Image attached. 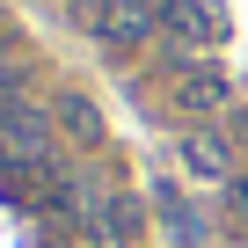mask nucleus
Instances as JSON below:
<instances>
[{
	"label": "nucleus",
	"mask_w": 248,
	"mask_h": 248,
	"mask_svg": "<svg viewBox=\"0 0 248 248\" xmlns=\"http://www.w3.org/2000/svg\"><path fill=\"white\" fill-rule=\"evenodd\" d=\"M168 102H175L183 117H219V109L233 102V80H226L212 59H183V73L168 80Z\"/></svg>",
	"instance_id": "1"
},
{
	"label": "nucleus",
	"mask_w": 248,
	"mask_h": 248,
	"mask_svg": "<svg viewBox=\"0 0 248 248\" xmlns=\"http://www.w3.org/2000/svg\"><path fill=\"white\" fill-rule=\"evenodd\" d=\"M88 30L109 44V51H139L154 37V15L139 8V0H88Z\"/></svg>",
	"instance_id": "2"
},
{
	"label": "nucleus",
	"mask_w": 248,
	"mask_h": 248,
	"mask_svg": "<svg viewBox=\"0 0 248 248\" xmlns=\"http://www.w3.org/2000/svg\"><path fill=\"white\" fill-rule=\"evenodd\" d=\"M168 30H175V51H183V59H212V44L226 37L219 8H204V0H183V8L168 15Z\"/></svg>",
	"instance_id": "3"
},
{
	"label": "nucleus",
	"mask_w": 248,
	"mask_h": 248,
	"mask_svg": "<svg viewBox=\"0 0 248 248\" xmlns=\"http://www.w3.org/2000/svg\"><path fill=\"white\" fill-rule=\"evenodd\" d=\"M51 124H59L73 146H102V117H95L88 95H59V102H51Z\"/></svg>",
	"instance_id": "4"
},
{
	"label": "nucleus",
	"mask_w": 248,
	"mask_h": 248,
	"mask_svg": "<svg viewBox=\"0 0 248 248\" xmlns=\"http://www.w3.org/2000/svg\"><path fill=\"white\" fill-rule=\"evenodd\" d=\"M183 161H190L197 175H212V183L233 175V146H226L219 132H190V139H183Z\"/></svg>",
	"instance_id": "5"
},
{
	"label": "nucleus",
	"mask_w": 248,
	"mask_h": 248,
	"mask_svg": "<svg viewBox=\"0 0 248 248\" xmlns=\"http://www.w3.org/2000/svg\"><path fill=\"white\" fill-rule=\"evenodd\" d=\"M233 212H241V219H248V175H241V183H233Z\"/></svg>",
	"instance_id": "6"
}]
</instances>
